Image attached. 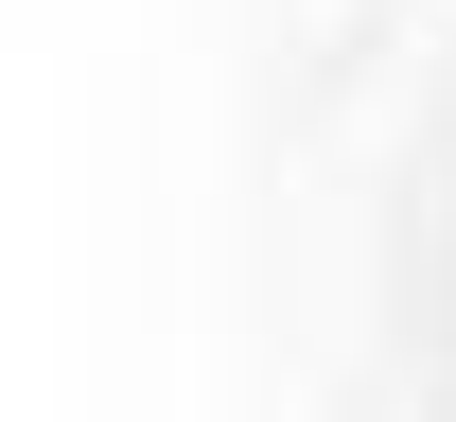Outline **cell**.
<instances>
[{"label": "cell", "instance_id": "cell-1", "mask_svg": "<svg viewBox=\"0 0 456 422\" xmlns=\"http://www.w3.org/2000/svg\"><path fill=\"white\" fill-rule=\"evenodd\" d=\"M334 246H351V317L421 422H456V0H403V36L369 54L334 159Z\"/></svg>", "mask_w": 456, "mask_h": 422}]
</instances>
